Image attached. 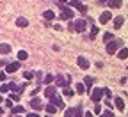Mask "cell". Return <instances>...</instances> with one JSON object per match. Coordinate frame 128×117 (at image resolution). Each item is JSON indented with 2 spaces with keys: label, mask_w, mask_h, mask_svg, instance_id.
<instances>
[{
  "label": "cell",
  "mask_w": 128,
  "mask_h": 117,
  "mask_svg": "<svg viewBox=\"0 0 128 117\" xmlns=\"http://www.w3.org/2000/svg\"><path fill=\"white\" fill-rule=\"evenodd\" d=\"M116 107H118V110H123L124 108V103H123L121 98H116Z\"/></svg>",
  "instance_id": "23"
},
{
  "label": "cell",
  "mask_w": 128,
  "mask_h": 117,
  "mask_svg": "<svg viewBox=\"0 0 128 117\" xmlns=\"http://www.w3.org/2000/svg\"><path fill=\"white\" fill-rule=\"evenodd\" d=\"M18 69H20V62H11V64H7L6 73H16Z\"/></svg>",
  "instance_id": "6"
},
{
  "label": "cell",
  "mask_w": 128,
  "mask_h": 117,
  "mask_svg": "<svg viewBox=\"0 0 128 117\" xmlns=\"http://www.w3.org/2000/svg\"><path fill=\"white\" fill-rule=\"evenodd\" d=\"M89 36H91V39H94L96 36H98V27L92 25V27H91V32H89Z\"/></svg>",
  "instance_id": "20"
},
{
  "label": "cell",
  "mask_w": 128,
  "mask_h": 117,
  "mask_svg": "<svg viewBox=\"0 0 128 117\" xmlns=\"http://www.w3.org/2000/svg\"><path fill=\"white\" fill-rule=\"evenodd\" d=\"M76 91H78V94H84V92H86V85H84V83H78V85H76Z\"/></svg>",
  "instance_id": "25"
},
{
  "label": "cell",
  "mask_w": 128,
  "mask_h": 117,
  "mask_svg": "<svg viewBox=\"0 0 128 117\" xmlns=\"http://www.w3.org/2000/svg\"><path fill=\"white\" fill-rule=\"evenodd\" d=\"M2 114H4V110H2V108H0V115H2Z\"/></svg>",
  "instance_id": "42"
},
{
  "label": "cell",
  "mask_w": 128,
  "mask_h": 117,
  "mask_svg": "<svg viewBox=\"0 0 128 117\" xmlns=\"http://www.w3.org/2000/svg\"><path fill=\"white\" fill-rule=\"evenodd\" d=\"M50 103H52V105H55L57 108H62V107H64V103H62L60 96H57V94H54V96L50 98Z\"/></svg>",
  "instance_id": "4"
},
{
  "label": "cell",
  "mask_w": 128,
  "mask_h": 117,
  "mask_svg": "<svg viewBox=\"0 0 128 117\" xmlns=\"http://www.w3.org/2000/svg\"><path fill=\"white\" fill-rule=\"evenodd\" d=\"M18 117H22V115H18Z\"/></svg>",
  "instance_id": "46"
},
{
  "label": "cell",
  "mask_w": 128,
  "mask_h": 117,
  "mask_svg": "<svg viewBox=\"0 0 128 117\" xmlns=\"http://www.w3.org/2000/svg\"><path fill=\"white\" fill-rule=\"evenodd\" d=\"M59 18H60V20H71V18H73V11L62 5V11H60V16H59Z\"/></svg>",
  "instance_id": "3"
},
{
  "label": "cell",
  "mask_w": 128,
  "mask_h": 117,
  "mask_svg": "<svg viewBox=\"0 0 128 117\" xmlns=\"http://www.w3.org/2000/svg\"><path fill=\"white\" fill-rule=\"evenodd\" d=\"M64 117H73V110H66L64 112Z\"/></svg>",
  "instance_id": "31"
},
{
  "label": "cell",
  "mask_w": 128,
  "mask_h": 117,
  "mask_svg": "<svg viewBox=\"0 0 128 117\" xmlns=\"http://www.w3.org/2000/svg\"><path fill=\"white\" fill-rule=\"evenodd\" d=\"M118 57L123 60V59H126L128 57V48H119V53H118Z\"/></svg>",
  "instance_id": "14"
},
{
  "label": "cell",
  "mask_w": 128,
  "mask_h": 117,
  "mask_svg": "<svg viewBox=\"0 0 128 117\" xmlns=\"http://www.w3.org/2000/svg\"><path fill=\"white\" fill-rule=\"evenodd\" d=\"M44 82H46V83H52V82H54V76H52V75H46V76H44Z\"/></svg>",
  "instance_id": "27"
},
{
  "label": "cell",
  "mask_w": 128,
  "mask_h": 117,
  "mask_svg": "<svg viewBox=\"0 0 128 117\" xmlns=\"http://www.w3.org/2000/svg\"><path fill=\"white\" fill-rule=\"evenodd\" d=\"M100 112H102V108H100V105H96V107H94V114H100Z\"/></svg>",
  "instance_id": "34"
},
{
  "label": "cell",
  "mask_w": 128,
  "mask_h": 117,
  "mask_svg": "<svg viewBox=\"0 0 128 117\" xmlns=\"http://www.w3.org/2000/svg\"><path fill=\"white\" fill-rule=\"evenodd\" d=\"M12 114H23L25 112V108H23V105H20V107H12V110H11Z\"/></svg>",
  "instance_id": "19"
},
{
  "label": "cell",
  "mask_w": 128,
  "mask_h": 117,
  "mask_svg": "<svg viewBox=\"0 0 128 117\" xmlns=\"http://www.w3.org/2000/svg\"><path fill=\"white\" fill-rule=\"evenodd\" d=\"M44 94H46V98H52L55 94V87H46L44 89Z\"/></svg>",
  "instance_id": "16"
},
{
  "label": "cell",
  "mask_w": 128,
  "mask_h": 117,
  "mask_svg": "<svg viewBox=\"0 0 128 117\" xmlns=\"http://www.w3.org/2000/svg\"><path fill=\"white\" fill-rule=\"evenodd\" d=\"M102 98H103V91L102 89H92L91 91V101L98 103V101H102Z\"/></svg>",
  "instance_id": "2"
},
{
  "label": "cell",
  "mask_w": 128,
  "mask_h": 117,
  "mask_svg": "<svg viewBox=\"0 0 128 117\" xmlns=\"http://www.w3.org/2000/svg\"><path fill=\"white\" fill-rule=\"evenodd\" d=\"M0 53L9 55V53H11V46H9V44H0Z\"/></svg>",
  "instance_id": "13"
},
{
  "label": "cell",
  "mask_w": 128,
  "mask_h": 117,
  "mask_svg": "<svg viewBox=\"0 0 128 117\" xmlns=\"http://www.w3.org/2000/svg\"><path fill=\"white\" fill-rule=\"evenodd\" d=\"M16 25H18V27H27L28 21H27L25 18H18V20H16Z\"/></svg>",
  "instance_id": "21"
},
{
  "label": "cell",
  "mask_w": 128,
  "mask_h": 117,
  "mask_svg": "<svg viewBox=\"0 0 128 117\" xmlns=\"http://www.w3.org/2000/svg\"><path fill=\"white\" fill-rule=\"evenodd\" d=\"M100 2H102V4H105V2H107V0H100Z\"/></svg>",
  "instance_id": "43"
},
{
  "label": "cell",
  "mask_w": 128,
  "mask_h": 117,
  "mask_svg": "<svg viewBox=\"0 0 128 117\" xmlns=\"http://www.w3.org/2000/svg\"><path fill=\"white\" fill-rule=\"evenodd\" d=\"M30 107H32V108H36V110H41V108H43V103H41V99H39V98L34 96V98H32V101H30Z\"/></svg>",
  "instance_id": "7"
},
{
  "label": "cell",
  "mask_w": 128,
  "mask_h": 117,
  "mask_svg": "<svg viewBox=\"0 0 128 117\" xmlns=\"http://www.w3.org/2000/svg\"><path fill=\"white\" fill-rule=\"evenodd\" d=\"M44 108H46V112H48V114H50V115L57 112V107H55V105H52V103H48V105H46Z\"/></svg>",
  "instance_id": "15"
},
{
  "label": "cell",
  "mask_w": 128,
  "mask_h": 117,
  "mask_svg": "<svg viewBox=\"0 0 128 117\" xmlns=\"http://www.w3.org/2000/svg\"><path fill=\"white\" fill-rule=\"evenodd\" d=\"M70 4H71L73 7H78V11H80V12H87V7H86V5H82V4L78 2V0H71Z\"/></svg>",
  "instance_id": "11"
},
{
  "label": "cell",
  "mask_w": 128,
  "mask_h": 117,
  "mask_svg": "<svg viewBox=\"0 0 128 117\" xmlns=\"http://www.w3.org/2000/svg\"><path fill=\"white\" fill-rule=\"evenodd\" d=\"M121 44H123L121 39H110V41H107V53H108V55L116 53L118 50L121 48Z\"/></svg>",
  "instance_id": "1"
},
{
  "label": "cell",
  "mask_w": 128,
  "mask_h": 117,
  "mask_svg": "<svg viewBox=\"0 0 128 117\" xmlns=\"http://www.w3.org/2000/svg\"><path fill=\"white\" fill-rule=\"evenodd\" d=\"M103 115H105V117H116V115H114V114H112L110 110H105V114H103Z\"/></svg>",
  "instance_id": "33"
},
{
  "label": "cell",
  "mask_w": 128,
  "mask_h": 117,
  "mask_svg": "<svg viewBox=\"0 0 128 117\" xmlns=\"http://www.w3.org/2000/svg\"><path fill=\"white\" fill-rule=\"evenodd\" d=\"M110 7H121V0H108Z\"/></svg>",
  "instance_id": "22"
},
{
  "label": "cell",
  "mask_w": 128,
  "mask_h": 117,
  "mask_svg": "<svg viewBox=\"0 0 128 117\" xmlns=\"http://www.w3.org/2000/svg\"><path fill=\"white\" fill-rule=\"evenodd\" d=\"M28 117H39L38 114H28Z\"/></svg>",
  "instance_id": "41"
},
{
  "label": "cell",
  "mask_w": 128,
  "mask_h": 117,
  "mask_svg": "<svg viewBox=\"0 0 128 117\" xmlns=\"http://www.w3.org/2000/svg\"><path fill=\"white\" fill-rule=\"evenodd\" d=\"M84 85H86V89H87V87H91V85H92V78H91V76H87V78H86V80H84Z\"/></svg>",
  "instance_id": "26"
},
{
  "label": "cell",
  "mask_w": 128,
  "mask_h": 117,
  "mask_svg": "<svg viewBox=\"0 0 128 117\" xmlns=\"http://www.w3.org/2000/svg\"><path fill=\"white\" fill-rule=\"evenodd\" d=\"M11 98H12V101H18V99H20V96H18V94H12Z\"/></svg>",
  "instance_id": "36"
},
{
  "label": "cell",
  "mask_w": 128,
  "mask_h": 117,
  "mask_svg": "<svg viewBox=\"0 0 128 117\" xmlns=\"http://www.w3.org/2000/svg\"><path fill=\"white\" fill-rule=\"evenodd\" d=\"M23 76H25L27 80H30L32 76H34V73H30V71H27V73H23Z\"/></svg>",
  "instance_id": "29"
},
{
  "label": "cell",
  "mask_w": 128,
  "mask_h": 117,
  "mask_svg": "<svg viewBox=\"0 0 128 117\" xmlns=\"http://www.w3.org/2000/svg\"><path fill=\"white\" fill-rule=\"evenodd\" d=\"M124 23V20H123V16H116V20H114V28L118 30V28H121V25Z\"/></svg>",
  "instance_id": "12"
},
{
  "label": "cell",
  "mask_w": 128,
  "mask_h": 117,
  "mask_svg": "<svg viewBox=\"0 0 128 117\" xmlns=\"http://www.w3.org/2000/svg\"><path fill=\"white\" fill-rule=\"evenodd\" d=\"M6 105H7V108H12V101H9V99L6 101Z\"/></svg>",
  "instance_id": "37"
},
{
  "label": "cell",
  "mask_w": 128,
  "mask_h": 117,
  "mask_svg": "<svg viewBox=\"0 0 128 117\" xmlns=\"http://www.w3.org/2000/svg\"><path fill=\"white\" fill-rule=\"evenodd\" d=\"M4 80H6V75H4V73H0V82H4Z\"/></svg>",
  "instance_id": "40"
},
{
  "label": "cell",
  "mask_w": 128,
  "mask_h": 117,
  "mask_svg": "<svg viewBox=\"0 0 128 117\" xmlns=\"http://www.w3.org/2000/svg\"><path fill=\"white\" fill-rule=\"evenodd\" d=\"M73 117H84V114H82V107H80V105L73 110Z\"/></svg>",
  "instance_id": "17"
},
{
  "label": "cell",
  "mask_w": 128,
  "mask_h": 117,
  "mask_svg": "<svg viewBox=\"0 0 128 117\" xmlns=\"http://www.w3.org/2000/svg\"><path fill=\"white\" fill-rule=\"evenodd\" d=\"M76 62H78V66H80L82 69H89V60H87L86 57H78Z\"/></svg>",
  "instance_id": "8"
},
{
  "label": "cell",
  "mask_w": 128,
  "mask_h": 117,
  "mask_svg": "<svg viewBox=\"0 0 128 117\" xmlns=\"http://www.w3.org/2000/svg\"><path fill=\"white\" fill-rule=\"evenodd\" d=\"M66 2H68V0H59V5H60V7H62V5H64V4H66Z\"/></svg>",
  "instance_id": "38"
},
{
  "label": "cell",
  "mask_w": 128,
  "mask_h": 117,
  "mask_svg": "<svg viewBox=\"0 0 128 117\" xmlns=\"http://www.w3.org/2000/svg\"><path fill=\"white\" fill-rule=\"evenodd\" d=\"M103 39H105V43H107V41H110V39H112V34H110V32H107V34L103 36Z\"/></svg>",
  "instance_id": "28"
},
{
  "label": "cell",
  "mask_w": 128,
  "mask_h": 117,
  "mask_svg": "<svg viewBox=\"0 0 128 117\" xmlns=\"http://www.w3.org/2000/svg\"><path fill=\"white\" fill-rule=\"evenodd\" d=\"M110 20H112V14H110L108 11L102 12V16H100V23H108Z\"/></svg>",
  "instance_id": "10"
},
{
  "label": "cell",
  "mask_w": 128,
  "mask_h": 117,
  "mask_svg": "<svg viewBox=\"0 0 128 117\" xmlns=\"http://www.w3.org/2000/svg\"><path fill=\"white\" fill-rule=\"evenodd\" d=\"M64 94H66L68 98H71V96H73V91H71V89H66V91H64Z\"/></svg>",
  "instance_id": "32"
},
{
  "label": "cell",
  "mask_w": 128,
  "mask_h": 117,
  "mask_svg": "<svg viewBox=\"0 0 128 117\" xmlns=\"http://www.w3.org/2000/svg\"><path fill=\"white\" fill-rule=\"evenodd\" d=\"M73 28H75V32H84V28H86V21H84V20H76V21L73 23Z\"/></svg>",
  "instance_id": "5"
},
{
  "label": "cell",
  "mask_w": 128,
  "mask_h": 117,
  "mask_svg": "<svg viewBox=\"0 0 128 117\" xmlns=\"http://www.w3.org/2000/svg\"><path fill=\"white\" fill-rule=\"evenodd\" d=\"M27 57H28V53L25 52V50H20V52H18V59H20V60H25Z\"/></svg>",
  "instance_id": "24"
},
{
  "label": "cell",
  "mask_w": 128,
  "mask_h": 117,
  "mask_svg": "<svg viewBox=\"0 0 128 117\" xmlns=\"http://www.w3.org/2000/svg\"><path fill=\"white\" fill-rule=\"evenodd\" d=\"M9 89H7V85H2V87H0V92H7Z\"/></svg>",
  "instance_id": "35"
},
{
  "label": "cell",
  "mask_w": 128,
  "mask_h": 117,
  "mask_svg": "<svg viewBox=\"0 0 128 117\" xmlns=\"http://www.w3.org/2000/svg\"><path fill=\"white\" fill-rule=\"evenodd\" d=\"M2 101H4V99H2V96H0V103H2Z\"/></svg>",
  "instance_id": "44"
},
{
  "label": "cell",
  "mask_w": 128,
  "mask_h": 117,
  "mask_svg": "<svg viewBox=\"0 0 128 117\" xmlns=\"http://www.w3.org/2000/svg\"><path fill=\"white\" fill-rule=\"evenodd\" d=\"M55 83H57V87H66V83H68V80L64 78L62 75H57V76H55Z\"/></svg>",
  "instance_id": "9"
},
{
  "label": "cell",
  "mask_w": 128,
  "mask_h": 117,
  "mask_svg": "<svg viewBox=\"0 0 128 117\" xmlns=\"http://www.w3.org/2000/svg\"><path fill=\"white\" fill-rule=\"evenodd\" d=\"M102 117H105V115H102Z\"/></svg>",
  "instance_id": "45"
},
{
  "label": "cell",
  "mask_w": 128,
  "mask_h": 117,
  "mask_svg": "<svg viewBox=\"0 0 128 117\" xmlns=\"http://www.w3.org/2000/svg\"><path fill=\"white\" fill-rule=\"evenodd\" d=\"M84 117H92V112H86V114H84Z\"/></svg>",
  "instance_id": "39"
},
{
  "label": "cell",
  "mask_w": 128,
  "mask_h": 117,
  "mask_svg": "<svg viewBox=\"0 0 128 117\" xmlns=\"http://www.w3.org/2000/svg\"><path fill=\"white\" fill-rule=\"evenodd\" d=\"M102 91H103V96H107V98H110V96H112V92H110L108 89H102Z\"/></svg>",
  "instance_id": "30"
},
{
  "label": "cell",
  "mask_w": 128,
  "mask_h": 117,
  "mask_svg": "<svg viewBox=\"0 0 128 117\" xmlns=\"http://www.w3.org/2000/svg\"><path fill=\"white\" fill-rule=\"evenodd\" d=\"M43 16H44V20H48V21H52V20L55 18V14H54L52 11H44V14H43Z\"/></svg>",
  "instance_id": "18"
}]
</instances>
